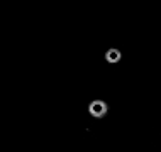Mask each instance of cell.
Instances as JSON below:
<instances>
[{"label": "cell", "mask_w": 161, "mask_h": 152, "mask_svg": "<svg viewBox=\"0 0 161 152\" xmlns=\"http://www.w3.org/2000/svg\"><path fill=\"white\" fill-rule=\"evenodd\" d=\"M100 111L98 115H103V111H105V105L103 103H95V105H92V111Z\"/></svg>", "instance_id": "cell-1"}]
</instances>
